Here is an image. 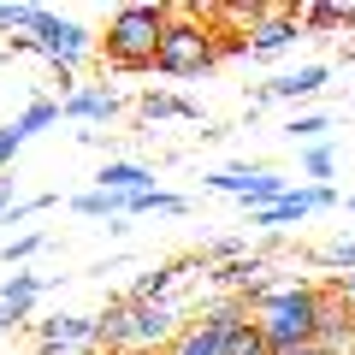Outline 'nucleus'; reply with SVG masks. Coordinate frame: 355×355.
Returning a JSON list of instances; mask_svg holds the SVG:
<instances>
[{
  "instance_id": "0eeeda50",
  "label": "nucleus",
  "mask_w": 355,
  "mask_h": 355,
  "mask_svg": "<svg viewBox=\"0 0 355 355\" xmlns=\"http://www.w3.org/2000/svg\"><path fill=\"white\" fill-rule=\"evenodd\" d=\"M291 42H302L296 6H266V18H254V24H249V53H284Z\"/></svg>"
},
{
  "instance_id": "dca6fc26",
  "label": "nucleus",
  "mask_w": 355,
  "mask_h": 355,
  "mask_svg": "<svg viewBox=\"0 0 355 355\" xmlns=\"http://www.w3.org/2000/svg\"><path fill=\"white\" fill-rule=\"evenodd\" d=\"M71 214H83V219H125V196L83 190V196H71Z\"/></svg>"
},
{
  "instance_id": "6e6552de",
  "label": "nucleus",
  "mask_w": 355,
  "mask_h": 355,
  "mask_svg": "<svg viewBox=\"0 0 355 355\" xmlns=\"http://www.w3.org/2000/svg\"><path fill=\"white\" fill-rule=\"evenodd\" d=\"M326 83H331L326 65H296V71H284V77H272V83H261V89H254V101H308V95H320Z\"/></svg>"
},
{
  "instance_id": "7c9ffc66",
  "label": "nucleus",
  "mask_w": 355,
  "mask_h": 355,
  "mask_svg": "<svg viewBox=\"0 0 355 355\" xmlns=\"http://www.w3.org/2000/svg\"><path fill=\"white\" fill-rule=\"evenodd\" d=\"M279 355H326V349H314V343H302V349H279Z\"/></svg>"
},
{
  "instance_id": "1a4fd4ad",
  "label": "nucleus",
  "mask_w": 355,
  "mask_h": 355,
  "mask_svg": "<svg viewBox=\"0 0 355 355\" xmlns=\"http://www.w3.org/2000/svg\"><path fill=\"white\" fill-rule=\"evenodd\" d=\"M36 326V338L48 343V349H83V343H95V314H53V320H30Z\"/></svg>"
},
{
  "instance_id": "9d476101",
  "label": "nucleus",
  "mask_w": 355,
  "mask_h": 355,
  "mask_svg": "<svg viewBox=\"0 0 355 355\" xmlns=\"http://www.w3.org/2000/svg\"><path fill=\"white\" fill-rule=\"evenodd\" d=\"M65 119H83V125H107V119L125 113V101H119L113 89H77V95H65L60 101Z\"/></svg>"
},
{
  "instance_id": "f03ea898",
  "label": "nucleus",
  "mask_w": 355,
  "mask_h": 355,
  "mask_svg": "<svg viewBox=\"0 0 355 355\" xmlns=\"http://www.w3.org/2000/svg\"><path fill=\"white\" fill-rule=\"evenodd\" d=\"M172 18V6H119L107 18V36H101V65L137 77V71H154V48H160V30Z\"/></svg>"
},
{
  "instance_id": "4be33fe9",
  "label": "nucleus",
  "mask_w": 355,
  "mask_h": 355,
  "mask_svg": "<svg viewBox=\"0 0 355 355\" xmlns=\"http://www.w3.org/2000/svg\"><path fill=\"white\" fill-rule=\"evenodd\" d=\"M308 261L314 266H338V279H343V272H355V243H326V249H314Z\"/></svg>"
},
{
  "instance_id": "5701e85b",
  "label": "nucleus",
  "mask_w": 355,
  "mask_h": 355,
  "mask_svg": "<svg viewBox=\"0 0 355 355\" xmlns=\"http://www.w3.org/2000/svg\"><path fill=\"white\" fill-rule=\"evenodd\" d=\"M302 172L308 178H331V172H338V154H331L326 142H308V148H302Z\"/></svg>"
},
{
  "instance_id": "2f4dec72",
  "label": "nucleus",
  "mask_w": 355,
  "mask_h": 355,
  "mask_svg": "<svg viewBox=\"0 0 355 355\" xmlns=\"http://www.w3.org/2000/svg\"><path fill=\"white\" fill-rule=\"evenodd\" d=\"M0 331H12V320H6V308H0Z\"/></svg>"
},
{
  "instance_id": "bb28decb",
  "label": "nucleus",
  "mask_w": 355,
  "mask_h": 355,
  "mask_svg": "<svg viewBox=\"0 0 355 355\" xmlns=\"http://www.w3.org/2000/svg\"><path fill=\"white\" fill-rule=\"evenodd\" d=\"M237 254H243V237H219V243H207V249H202V261L225 266V261H237Z\"/></svg>"
},
{
  "instance_id": "ddd939ff",
  "label": "nucleus",
  "mask_w": 355,
  "mask_h": 355,
  "mask_svg": "<svg viewBox=\"0 0 355 355\" xmlns=\"http://www.w3.org/2000/svg\"><path fill=\"white\" fill-rule=\"evenodd\" d=\"M137 119H142V125H160V119H184V125H196L202 107L184 101V95H166V89H148V95L137 101Z\"/></svg>"
},
{
  "instance_id": "f8f14e48",
  "label": "nucleus",
  "mask_w": 355,
  "mask_h": 355,
  "mask_svg": "<svg viewBox=\"0 0 355 355\" xmlns=\"http://www.w3.org/2000/svg\"><path fill=\"white\" fill-rule=\"evenodd\" d=\"M95 190L137 196V190H160V184H154V172H148V166H137V160H107L101 172H95Z\"/></svg>"
},
{
  "instance_id": "393cba45",
  "label": "nucleus",
  "mask_w": 355,
  "mask_h": 355,
  "mask_svg": "<svg viewBox=\"0 0 355 355\" xmlns=\"http://www.w3.org/2000/svg\"><path fill=\"white\" fill-rule=\"evenodd\" d=\"M42 243H48V237H42V231H24V237H12V243H6V249H0V261H6V266H24L30 254L42 249Z\"/></svg>"
},
{
  "instance_id": "c85d7f7f",
  "label": "nucleus",
  "mask_w": 355,
  "mask_h": 355,
  "mask_svg": "<svg viewBox=\"0 0 355 355\" xmlns=\"http://www.w3.org/2000/svg\"><path fill=\"white\" fill-rule=\"evenodd\" d=\"M331 284H338V296H343V302L355 308V272H343V279H331Z\"/></svg>"
},
{
  "instance_id": "a211bd4d",
  "label": "nucleus",
  "mask_w": 355,
  "mask_h": 355,
  "mask_svg": "<svg viewBox=\"0 0 355 355\" xmlns=\"http://www.w3.org/2000/svg\"><path fill=\"white\" fill-rule=\"evenodd\" d=\"M160 355H219V338H214V331H202V326H178V338L166 343Z\"/></svg>"
},
{
  "instance_id": "c756f323",
  "label": "nucleus",
  "mask_w": 355,
  "mask_h": 355,
  "mask_svg": "<svg viewBox=\"0 0 355 355\" xmlns=\"http://www.w3.org/2000/svg\"><path fill=\"white\" fill-rule=\"evenodd\" d=\"M12 207V172H0V214Z\"/></svg>"
},
{
  "instance_id": "473e14b6",
  "label": "nucleus",
  "mask_w": 355,
  "mask_h": 355,
  "mask_svg": "<svg viewBox=\"0 0 355 355\" xmlns=\"http://www.w3.org/2000/svg\"><path fill=\"white\" fill-rule=\"evenodd\" d=\"M343 60H355V42H349V48H343Z\"/></svg>"
},
{
  "instance_id": "412c9836",
  "label": "nucleus",
  "mask_w": 355,
  "mask_h": 355,
  "mask_svg": "<svg viewBox=\"0 0 355 355\" xmlns=\"http://www.w3.org/2000/svg\"><path fill=\"white\" fill-rule=\"evenodd\" d=\"M48 6H30V0H6L0 6V30H36Z\"/></svg>"
},
{
  "instance_id": "423d86ee",
  "label": "nucleus",
  "mask_w": 355,
  "mask_h": 355,
  "mask_svg": "<svg viewBox=\"0 0 355 355\" xmlns=\"http://www.w3.org/2000/svg\"><path fill=\"white\" fill-rule=\"evenodd\" d=\"M314 349H326V355H355V308L338 296V284H320Z\"/></svg>"
},
{
  "instance_id": "72a5a7b5",
  "label": "nucleus",
  "mask_w": 355,
  "mask_h": 355,
  "mask_svg": "<svg viewBox=\"0 0 355 355\" xmlns=\"http://www.w3.org/2000/svg\"><path fill=\"white\" fill-rule=\"evenodd\" d=\"M349 214H355V196H349Z\"/></svg>"
},
{
  "instance_id": "2eb2a0df",
  "label": "nucleus",
  "mask_w": 355,
  "mask_h": 355,
  "mask_svg": "<svg viewBox=\"0 0 355 355\" xmlns=\"http://www.w3.org/2000/svg\"><path fill=\"white\" fill-rule=\"evenodd\" d=\"M196 261H202V254H196ZM196 261H160V266H148V272H142V279L130 284V296H125V302H160V296L172 291V279L184 272V266H196Z\"/></svg>"
},
{
  "instance_id": "6ab92c4d",
  "label": "nucleus",
  "mask_w": 355,
  "mask_h": 355,
  "mask_svg": "<svg viewBox=\"0 0 355 355\" xmlns=\"http://www.w3.org/2000/svg\"><path fill=\"white\" fill-rule=\"evenodd\" d=\"M53 119H60V101H30L24 113L12 119V130H18V142H30V137H36V130H48Z\"/></svg>"
},
{
  "instance_id": "cd10ccee",
  "label": "nucleus",
  "mask_w": 355,
  "mask_h": 355,
  "mask_svg": "<svg viewBox=\"0 0 355 355\" xmlns=\"http://www.w3.org/2000/svg\"><path fill=\"white\" fill-rule=\"evenodd\" d=\"M18 148H24V142H18V130H12V125H0V172L18 160Z\"/></svg>"
},
{
  "instance_id": "a878e982",
  "label": "nucleus",
  "mask_w": 355,
  "mask_h": 355,
  "mask_svg": "<svg viewBox=\"0 0 355 355\" xmlns=\"http://www.w3.org/2000/svg\"><path fill=\"white\" fill-rule=\"evenodd\" d=\"M48 207H53V196H30V202H12V207H6V214H0V219H6V225H24V219L48 214Z\"/></svg>"
},
{
  "instance_id": "f257e3e1",
  "label": "nucleus",
  "mask_w": 355,
  "mask_h": 355,
  "mask_svg": "<svg viewBox=\"0 0 355 355\" xmlns=\"http://www.w3.org/2000/svg\"><path fill=\"white\" fill-rule=\"evenodd\" d=\"M225 53H243V48L219 36V24L202 6H172V18H166V30H160V48H154V71L160 77H202V71H214Z\"/></svg>"
},
{
  "instance_id": "9b49d317",
  "label": "nucleus",
  "mask_w": 355,
  "mask_h": 355,
  "mask_svg": "<svg viewBox=\"0 0 355 355\" xmlns=\"http://www.w3.org/2000/svg\"><path fill=\"white\" fill-rule=\"evenodd\" d=\"M36 296H42V272H12V279L0 284V308H6V320H12V326H30Z\"/></svg>"
},
{
  "instance_id": "aec40b11",
  "label": "nucleus",
  "mask_w": 355,
  "mask_h": 355,
  "mask_svg": "<svg viewBox=\"0 0 355 355\" xmlns=\"http://www.w3.org/2000/svg\"><path fill=\"white\" fill-rule=\"evenodd\" d=\"M219 355H279V349H272V343L254 331V320H249V326H237L225 343H219Z\"/></svg>"
},
{
  "instance_id": "f3484780",
  "label": "nucleus",
  "mask_w": 355,
  "mask_h": 355,
  "mask_svg": "<svg viewBox=\"0 0 355 355\" xmlns=\"http://www.w3.org/2000/svg\"><path fill=\"white\" fill-rule=\"evenodd\" d=\"M296 24H302V36H314V30H343V0H320V6H296Z\"/></svg>"
},
{
  "instance_id": "4468645a",
  "label": "nucleus",
  "mask_w": 355,
  "mask_h": 355,
  "mask_svg": "<svg viewBox=\"0 0 355 355\" xmlns=\"http://www.w3.org/2000/svg\"><path fill=\"white\" fill-rule=\"evenodd\" d=\"M261 272H266V261H261V254H237V261L214 266L207 279H214V291H225V296H243V291H254V284H261Z\"/></svg>"
},
{
  "instance_id": "20e7f679",
  "label": "nucleus",
  "mask_w": 355,
  "mask_h": 355,
  "mask_svg": "<svg viewBox=\"0 0 355 355\" xmlns=\"http://www.w3.org/2000/svg\"><path fill=\"white\" fill-rule=\"evenodd\" d=\"M30 42H36V53L48 65H77L83 53H95V36L77 18H60V12H42V24L30 30Z\"/></svg>"
},
{
  "instance_id": "39448f33",
  "label": "nucleus",
  "mask_w": 355,
  "mask_h": 355,
  "mask_svg": "<svg viewBox=\"0 0 355 355\" xmlns=\"http://www.w3.org/2000/svg\"><path fill=\"white\" fill-rule=\"evenodd\" d=\"M338 202V190L331 184H308V190H284L272 207H254L249 214V225L254 231H284V225H296V219H308V214H320V207H331Z\"/></svg>"
},
{
  "instance_id": "b1692460",
  "label": "nucleus",
  "mask_w": 355,
  "mask_h": 355,
  "mask_svg": "<svg viewBox=\"0 0 355 355\" xmlns=\"http://www.w3.org/2000/svg\"><path fill=\"white\" fill-rule=\"evenodd\" d=\"M284 130H291V142H320V137L331 130V119H326V113H302V119H291Z\"/></svg>"
},
{
  "instance_id": "7ed1b4c3",
  "label": "nucleus",
  "mask_w": 355,
  "mask_h": 355,
  "mask_svg": "<svg viewBox=\"0 0 355 355\" xmlns=\"http://www.w3.org/2000/svg\"><path fill=\"white\" fill-rule=\"evenodd\" d=\"M207 190L237 196V202L254 214V207H272L284 190H291V184H284V178L272 172V166H225V172H214V178H207Z\"/></svg>"
}]
</instances>
